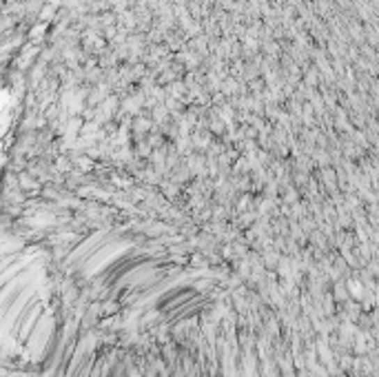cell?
Instances as JSON below:
<instances>
[{"instance_id":"1","label":"cell","mask_w":379,"mask_h":377,"mask_svg":"<svg viewBox=\"0 0 379 377\" xmlns=\"http://www.w3.org/2000/svg\"><path fill=\"white\" fill-rule=\"evenodd\" d=\"M195 300H198V293H193V291H173V293H169L162 300V304H157V307H162V311L167 315H173V313H191Z\"/></svg>"}]
</instances>
